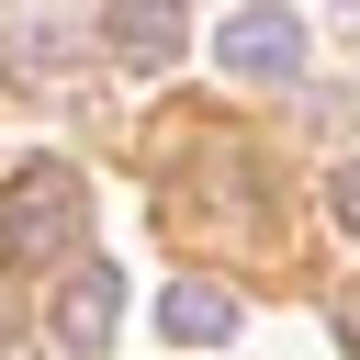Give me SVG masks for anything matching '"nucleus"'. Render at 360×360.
Returning <instances> with one entry per match:
<instances>
[{
    "mask_svg": "<svg viewBox=\"0 0 360 360\" xmlns=\"http://www.w3.org/2000/svg\"><path fill=\"white\" fill-rule=\"evenodd\" d=\"M214 56H225V79H248V90L304 79V22H292L281 0H259V11H236V22L214 34Z\"/></svg>",
    "mask_w": 360,
    "mask_h": 360,
    "instance_id": "3",
    "label": "nucleus"
},
{
    "mask_svg": "<svg viewBox=\"0 0 360 360\" xmlns=\"http://www.w3.org/2000/svg\"><path fill=\"white\" fill-rule=\"evenodd\" d=\"M158 326H169V349H214V338H236V292L225 281H169Z\"/></svg>",
    "mask_w": 360,
    "mask_h": 360,
    "instance_id": "6",
    "label": "nucleus"
},
{
    "mask_svg": "<svg viewBox=\"0 0 360 360\" xmlns=\"http://www.w3.org/2000/svg\"><path fill=\"white\" fill-rule=\"evenodd\" d=\"M79 45H90V0H0V68L56 79Z\"/></svg>",
    "mask_w": 360,
    "mask_h": 360,
    "instance_id": "2",
    "label": "nucleus"
},
{
    "mask_svg": "<svg viewBox=\"0 0 360 360\" xmlns=\"http://www.w3.org/2000/svg\"><path fill=\"white\" fill-rule=\"evenodd\" d=\"M326 214H338V225L360 236V158H349V169H326Z\"/></svg>",
    "mask_w": 360,
    "mask_h": 360,
    "instance_id": "7",
    "label": "nucleus"
},
{
    "mask_svg": "<svg viewBox=\"0 0 360 360\" xmlns=\"http://www.w3.org/2000/svg\"><path fill=\"white\" fill-rule=\"evenodd\" d=\"M101 45L124 68H180V0H101Z\"/></svg>",
    "mask_w": 360,
    "mask_h": 360,
    "instance_id": "4",
    "label": "nucleus"
},
{
    "mask_svg": "<svg viewBox=\"0 0 360 360\" xmlns=\"http://www.w3.org/2000/svg\"><path fill=\"white\" fill-rule=\"evenodd\" d=\"M79 225H90V180H79L68 158H22V169L0 180V259L45 270V259L79 248Z\"/></svg>",
    "mask_w": 360,
    "mask_h": 360,
    "instance_id": "1",
    "label": "nucleus"
},
{
    "mask_svg": "<svg viewBox=\"0 0 360 360\" xmlns=\"http://www.w3.org/2000/svg\"><path fill=\"white\" fill-rule=\"evenodd\" d=\"M112 326H124V281L90 259V270L56 292V338H68V349H112Z\"/></svg>",
    "mask_w": 360,
    "mask_h": 360,
    "instance_id": "5",
    "label": "nucleus"
}]
</instances>
